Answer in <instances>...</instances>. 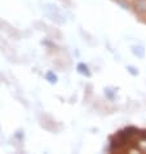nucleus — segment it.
I'll return each mask as SVG.
<instances>
[{
	"mask_svg": "<svg viewBox=\"0 0 146 154\" xmlns=\"http://www.w3.org/2000/svg\"><path fill=\"white\" fill-rule=\"evenodd\" d=\"M135 11L138 14H146V0H135Z\"/></svg>",
	"mask_w": 146,
	"mask_h": 154,
	"instance_id": "obj_2",
	"label": "nucleus"
},
{
	"mask_svg": "<svg viewBox=\"0 0 146 154\" xmlns=\"http://www.w3.org/2000/svg\"><path fill=\"white\" fill-rule=\"evenodd\" d=\"M45 12H47V14H48L53 21L61 22V20H58V18H61V13H59V11L57 9V7L48 4V5H47V8H45Z\"/></svg>",
	"mask_w": 146,
	"mask_h": 154,
	"instance_id": "obj_1",
	"label": "nucleus"
},
{
	"mask_svg": "<svg viewBox=\"0 0 146 154\" xmlns=\"http://www.w3.org/2000/svg\"><path fill=\"white\" fill-rule=\"evenodd\" d=\"M45 78L48 79L50 83H56V82H57V76L54 75L53 71H48V72H47V74H45Z\"/></svg>",
	"mask_w": 146,
	"mask_h": 154,
	"instance_id": "obj_3",
	"label": "nucleus"
},
{
	"mask_svg": "<svg viewBox=\"0 0 146 154\" xmlns=\"http://www.w3.org/2000/svg\"><path fill=\"white\" fill-rule=\"evenodd\" d=\"M78 69H79V71H80V72H83V74H87V75L89 74V72L87 71V70H88V67H87V66H84L83 63H80V65L78 66Z\"/></svg>",
	"mask_w": 146,
	"mask_h": 154,
	"instance_id": "obj_4",
	"label": "nucleus"
}]
</instances>
